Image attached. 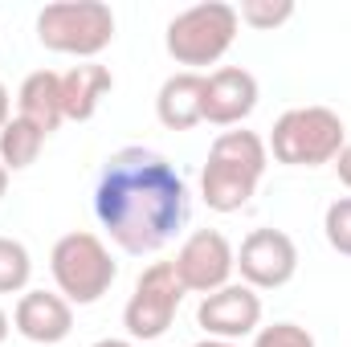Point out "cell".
Masks as SVG:
<instances>
[{"label":"cell","instance_id":"6da1fadb","mask_svg":"<svg viewBox=\"0 0 351 347\" xmlns=\"http://www.w3.org/2000/svg\"><path fill=\"white\" fill-rule=\"evenodd\" d=\"M94 217L123 254H160L188 225V184L168 156L143 143L119 147L98 172Z\"/></svg>","mask_w":351,"mask_h":347},{"label":"cell","instance_id":"7a4b0ae2","mask_svg":"<svg viewBox=\"0 0 351 347\" xmlns=\"http://www.w3.org/2000/svg\"><path fill=\"white\" fill-rule=\"evenodd\" d=\"M269 168V147L258 131L229 127L213 139L200 168V196L213 213H241Z\"/></svg>","mask_w":351,"mask_h":347},{"label":"cell","instance_id":"3957f363","mask_svg":"<svg viewBox=\"0 0 351 347\" xmlns=\"http://www.w3.org/2000/svg\"><path fill=\"white\" fill-rule=\"evenodd\" d=\"M237 29H241V16L233 4L225 0H204V4H192L184 12H176L164 29V49L176 66L192 70V74H204L208 66H217L233 41H237Z\"/></svg>","mask_w":351,"mask_h":347},{"label":"cell","instance_id":"277c9868","mask_svg":"<svg viewBox=\"0 0 351 347\" xmlns=\"http://www.w3.org/2000/svg\"><path fill=\"white\" fill-rule=\"evenodd\" d=\"M348 143V127L331 106H290L274 119V131L265 139L269 156L286 168H323L335 164V156Z\"/></svg>","mask_w":351,"mask_h":347},{"label":"cell","instance_id":"5b68a950","mask_svg":"<svg viewBox=\"0 0 351 347\" xmlns=\"http://www.w3.org/2000/svg\"><path fill=\"white\" fill-rule=\"evenodd\" d=\"M49 274H53V286L58 294L70 302V307H94L119 278V261L110 258L106 241L98 233L86 229H74V233H62L49 250Z\"/></svg>","mask_w":351,"mask_h":347},{"label":"cell","instance_id":"8992f818","mask_svg":"<svg viewBox=\"0 0 351 347\" xmlns=\"http://www.w3.org/2000/svg\"><path fill=\"white\" fill-rule=\"evenodd\" d=\"M33 29L49 53L94 62L114 41V12L102 0H53L37 12Z\"/></svg>","mask_w":351,"mask_h":347},{"label":"cell","instance_id":"52a82bcc","mask_svg":"<svg viewBox=\"0 0 351 347\" xmlns=\"http://www.w3.org/2000/svg\"><path fill=\"white\" fill-rule=\"evenodd\" d=\"M184 286L176 278L172 261H152L139 278H135V290L123 307V327H127V339L135 344H156L172 331L176 311L184 302Z\"/></svg>","mask_w":351,"mask_h":347},{"label":"cell","instance_id":"ba28073f","mask_svg":"<svg viewBox=\"0 0 351 347\" xmlns=\"http://www.w3.org/2000/svg\"><path fill=\"white\" fill-rule=\"evenodd\" d=\"M172 265H176L180 286L188 294L204 298V294H213V290H221V286L233 282V274H237V250L229 246V237L221 229H192L180 241Z\"/></svg>","mask_w":351,"mask_h":347},{"label":"cell","instance_id":"9c48e42d","mask_svg":"<svg viewBox=\"0 0 351 347\" xmlns=\"http://www.w3.org/2000/svg\"><path fill=\"white\" fill-rule=\"evenodd\" d=\"M196 323L208 339H225V344L250 339L262 327V294L245 282H229V286L200 298Z\"/></svg>","mask_w":351,"mask_h":347},{"label":"cell","instance_id":"30bf717a","mask_svg":"<svg viewBox=\"0 0 351 347\" xmlns=\"http://www.w3.org/2000/svg\"><path fill=\"white\" fill-rule=\"evenodd\" d=\"M237 274L254 290H278L298 274V246L282 229H250L237 250Z\"/></svg>","mask_w":351,"mask_h":347},{"label":"cell","instance_id":"8fae6325","mask_svg":"<svg viewBox=\"0 0 351 347\" xmlns=\"http://www.w3.org/2000/svg\"><path fill=\"white\" fill-rule=\"evenodd\" d=\"M258 78L245 66H221L204 74V123L213 127H241L258 110Z\"/></svg>","mask_w":351,"mask_h":347},{"label":"cell","instance_id":"7c38bea8","mask_svg":"<svg viewBox=\"0 0 351 347\" xmlns=\"http://www.w3.org/2000/svg\"><path fill=\"white\" fill-rule=\"evenodd\" d=\"M12 331L29 344H62L74 331V307L58 290H25L12 307Z\"/></svg>","mask_w":351,"mask_h":347},{"label":"cell","instance_id":"4fadbf2b","mask_svg":"<svg viewBox=\"0 0 351 347\" xmlns=\"http://www.w3.org/2000/svg\"><path fill=\"white\" fill-rule=\"evenodd\" d=\"M156 119L168 131H192L196 123H204V74L180 70L172 78H164V86L156 94Z\"/></svg>","mask_w":351,"mask_h":347},{"label":"cell","instance_id":"5bb4252c","mask_svg":"<svg viewBox=\"0 0 351 347\" xmlns=\"http://www.w3.org/2000/svg\"><path fill=\"white\" fill-rule=\"evenodd\" d=\"M114 90V74L98 62H78L62 74V110L70 123H90L102 98Z\"/></svg>","mask_w":351,"mask_h":347},{"label":"cell","instance_id":"9a60e30c","mask_svg":"<svg viewBox=\"0 0 351 347\" xmlns=\"http://www.w3.org/2000/svg\"><path fill=\"white\" fill-rule=\"evenodd\" d=\"M16 115L29 119L37 131L53 135L66 123V110H62V74L58 70H33L21 82V90H16Z\"/></svg>","mask_w":351,"mask_h":347},{"label":"cell","instance_id":"2e32d148","mask_svg":"<svg viewBox=\"0 0 351 347\" xmlns=\"http://www.w3.org/2000/svg\"><path fill=\"white\" fill-rule=\"evenodd\" d=\"M45 139H49L45 131H37L29 119L12 115V119L4 123V131H0V164H4L8 172L33 168L37 156H41V147H45Z\"/></svg>","mask_w":351,"mask_h":347},{"label":"cell","instance_id":"e0dca14e","mask_svg":"<svg viewBox=\"0 0 351 347\" xmlns=\"http://www.w3.org/2000/svg\"><path fill=\"white\" fill-rule=\"evenodd\" d=\"M29 278H33V258L25 241L0 237V294H25Z\"/></svg>","mask_w":351,"mask_h":347},{"label":"cell","instance_id":"ac0fdd59","mask_svg":"<svg viewBox=\"0 0 351 347\" xmlns=\"http://www.w3.org/2000/svg\"><path fill=\"white\" fill-rule=\"evenodd\" d=\"M237 16H241V25L269 33V29H278L294 16V0H241Z\"/></svg>","mask_w":351,"mask_h":347},{"label":"cell","instance_id":"d6986e66","mask_svg":"<svg viewBox=\"0 0 351 347\" xmlns=\"http://www.w3.org/2000/svg\"><path fill=\"white\" fill-rule=\"evenodd\" d=\"M323 237H327V246L339 258H351V196H339V200L327 204V213H323Z\"/></svg>","mask_w":351,"mask_h":347},{"label":"cell","instance_id":"ffe728a7","mask_svg":"<svg viewBox=\"0 0 351 347\" xmlns=\"http://www.w3.org/2000/svg\"><path fill=\"white\" fill-rule=\"evenodd\" d=\"M254 347H315V335L298 323H269V327H258Z\"/></svg>","mask_w":351,"mask_h":347},{"label":"cell","instance_id":"44dd1931","mask_svg":"<svg viewBox=\"0 0 351 347\" xmlns=\"http://www.w3.org/2000/svg\"><path fill=\"white\" fill-rule=\"evenodd\" d=\"M335 172H339V184H343V188H351V139L343 143V152L335 156Z\"/></svg>","mask_w":351,"mask_h":347},{"label":"cell","instance_id":"7402d4cb","mask_svg":"<svg viewBox=\"0 0 351 347\" xmlns=\"http://www.w3.org/2000/svg\"><path fill=\"white\" fill-rule=\"evenodd\" d=\"M8 119H12V94H8V86L0 82V131H4Z\"/></svg>","mask_w":351,"mask_h":347},{"label":"cell","instance_id":"603a6c76","mask_svg":"<svg viewBox=\"0 0 351 347\" xmlns=\"http://www.w3.org/2000/svg\"><path fill=\"white\" fill-rule=\"evenodd\" d=\"M90 347H139V344H135V339H114V335H110V339H98V344H90Z\"/></svg>","mask_w":351,"mask_h":347},{"label":"cell","instance_id":"cb8c5ba5","mask_svg":"<svg viewBox=\"0 0 351 347\" xmlns=\"http://www.w3.org/2000/svg\"><path fill=\"white\" fill-rule=\"evenodd\" d=\"M8 331H12V319H8V315H4V307H0V344L8 339Z\"/></svg>","mask_w":351,"mask_h":347},{"label":"cell","instance_id":"d4e9b609","mask_svg":"<svg viewBox=\"0 0 351 347\" xmlns=\"http://www.w3.org/2000/svg\"><path fill=\"white\" fill-rule=\"evenodd\" d=\"M192 347H237V344H225V339H200V344H192Z\"/></svg>","mask_w":351,"mask_h":347},{"label":"cell","instance_id":"484cf974","mask_svg":"<svg viewBox=\"0 0 351 347\" xmlns=\"http://www.w3.org/2000/svg\"><path fill=\"white\" fill-rule=\"evenodd\" d=\"M8 176H12V172H8V168H4V164H0V196H4V192H8Z\"/></svg>","mask_w":351,"mask_h":347}]
</instances>
